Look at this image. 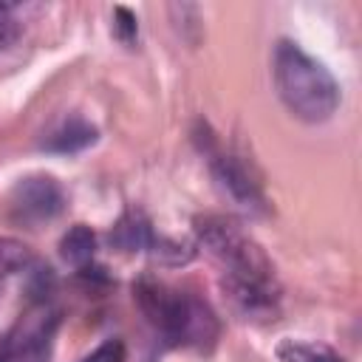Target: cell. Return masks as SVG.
<instances>
[{
    "label": "cell",
    "instance_id": "30bf717a",
    "mask_svg": "<svg viewBox=\"0 0 362 362\" xmlns=\"http://www.w3.org/2000/svg\"><path fill=\"white\" fill-rule=\"evenodd\" d=\"M113 37L124 45H133L136 37H139V23H136V14L124 6H116L113 8Z\"/></svg>",
    "mask_w": 362,
    "mask_h": 362
},
{
    "label": "cell",
    "instance_id": "ba28073f",
    "mask_svg": "<svg viewBox=\"0 0 362 362\" xmlns=\"http://www.w3.org/2000/svg\"><path fill=\"white\" fill-rule=\"evenodd\" d=\"M93 141H96V127L82 122V119H71L57 133H51V139L45 141V150H51V153H79Z\"/></svg>",
    "mask_w": 362,
    "mask_h": 362
},
{
    "label": "cell",
    "instance_id": "7c38bea8",
    "mask_svg": "<svg viewBox=\"0 0 362 362\" xmlns=\"http://www.w3.org/2000/svg\"><path fill=\"white\" fill-rule=\"evenodd\" d=\"M17 34H20V23H17V17L11 14V6L0 3V51L8 48V45L17 40Z\"/></svg>",
    "mask_w": 362,
    "mask_h": 362
},
{
    "label": "cell",
    "instance_id": "52a82bcc",
    "mask_svg": "<svg viewBox=\"0 0 362 362\" xmlns=\"http://www.w3.org/2000/svg\"><path fill=\"white\" fill-rule=\"evenodd\" d=\"M280 362H345L339 351L322 342H303V339H280L274 348Z\"/></svg>",
    "mask_w": 362,
    "mask_h": 362
},
{
    "label": "cell",
    "instance_id": "8992f818",
    "mask_svg": "<svg viewBox=\"0 0 362 362\" xmlns=\"http://www.w3.org/2000/svg\"><path fill=\"white\" fill-rule=\"evenodd\" d=\"M153 235H156V232L150 229V223L144 221L141 212H127V215H122V221L113 226L110 240H113L119 249H124V252H139V249H147V246H150Z\"/></svg>",
    "mask_w": 362,
    "mask_h": 362
},
{
    "label": "cell",
    "instance_id": "9c48e42d",
    "mask_svg": "<svg viewBox=\"0 0 362 362\" xmlns=\"http://www.w3.org/2000/svg\"><path fill=\"white\" fill-rule=\"evenodd\" d=\"M31 249L17 238H0V277L23 272L31 266Z\"/></svg>",
    "mask_w": 362,
    "mask_h": 362
},
{
    "label": "cell",
    "instance_id": "7a4b0ae2",
    "mask_svg": "<svg viewBox=\"0 0 362 362\" xmlns=\"http://www.w3.org/2000/svg\"><path fill=\"white\" fill-rule=\"evenodd\" d=\"M136 300H139L141 311L147 314V320L170 342L206 348L218 337V320L212 317V311L201 300H195L184 291H175V288L164 286L161 280H153V277L139 280Z\"/></svg>",
    "mask_w": 362,
    "mask_h": 362
},
{
    "label": "cell",
    "instance_id": "3957f363",
    "mask_svg": "<svg viewBox=\"0 0 362 362\" xmlns=\"http://www.w3.org/2000/svg\"><path fill=\"white\" fill-rule=\"evenodd\" d=\"M65 206V192L57 178L51 175H25L14 184L8 209L17 223L40 226L51 218H57Z\"/></svg>",
    "mask_w": 362,
    "mask_h": 362
},
{
    "label": "cell",
    "instance_id": "6da1fadb",
    "mask_svg": "<svg viewBox=\"0 0 362 362\" xmlns=\"http://www.w3.org/2000/svg\"><path fill=\"white\" fill-rule=\"evenodd\" d=\"M274 85L283 105L311 124L331 119L339 105V85L331 71L288 40L274 51Z\"/></svg>",
    "mask_w": 362,
    "mask_h": 362
},
{
    "label": "cell",
    "instance_id": "5b68a950",
    "mask_svg": "<svg viewBox=\"0 0 362 362\" xmlns=\"http://www.w3.org/2000/svg\"><path fill=\"white\" fill-rule=\"evenodd\" d=\"M59 255H62L65 263H71L76 269H85L88 263H93V255H96L93 229L85 226V223H74L59 240Z\"/></svg>",
    "mask_w": 362,
    "mask_h": 362
},
{
    "label": "cell",
    "instance_id": "8fae6325",
    "mask_svg": "<svg viewBox=\"0 0 362 362\" xmlns=\"http://www.w3.org/2000/svg\"><path fill=\"white\" fill-rule=\"evenodd\" d=\"M127 359V348L122 339H105L99 348H93L88 356H82L79 362H124Z\"/></svg>",
    "mask_w": 362,
    "mask_h": 362
},
{
    "label": "cell",
    "instance_id": "277c9868",
    "mask_svg": "<svg viewBox=\"0 0 362 362\" xmlns=\"http://www.w3.org/2000/svg\"><path fill=\"white\" fill-rule=\"evenodd\" d=\"M212 167H215L218 184L226 189V195H229L232 201H238V204L246 206V209L263 206V195H260L257 181L249 175V170H246L235 156H218V158L212 161Z\"/></svg>",
    "mask_w": 362,
    "mask_h": 362
}]
</instances>
